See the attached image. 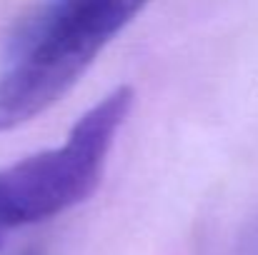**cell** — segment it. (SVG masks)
Here are the masks:
<instances>
[{"label": "cell", "mask_w": 258, "mask_h": 255, "mask_svg": "<svg viewBox=\"0 0 258 255\" xmlns=\"http://www.w3.org/2000/svg\"><path fill=\"white\" fill-rule=\"evenodd\" d=\"M151 0H50L0 75V133L55 105Z\"/></svg>", "instance_id": "cell-1"}, {"label": "cell", "mask_w": 258, "mask_h": 255, "mask_svg": "<svg viewBox=\"0 0 258 255\" xmlns=\"http://www.w3.org/2000/svg\"><path fill=\"white\" fill-rule=\"evenodd\" d=\"M25 255H38V253H25Z\"/></svg>", "instance_id": "cell-3"}, {"label": "cell", "mask_w": 258, "mask_h": 255, "mask_svg": "<svg viewBox=\"0 0 258 255\" xmlns=\"http://www.w3.org/2000/svg\"><path fill=\"white\" fill-rule=\"evenodd\" d=\"M131 108L133 90L115 88L76 123L60 148L0 168V248L10 233L50 220L98 190Z\"/></svg>", "instance_id": "cell-2"}]
</instances>
